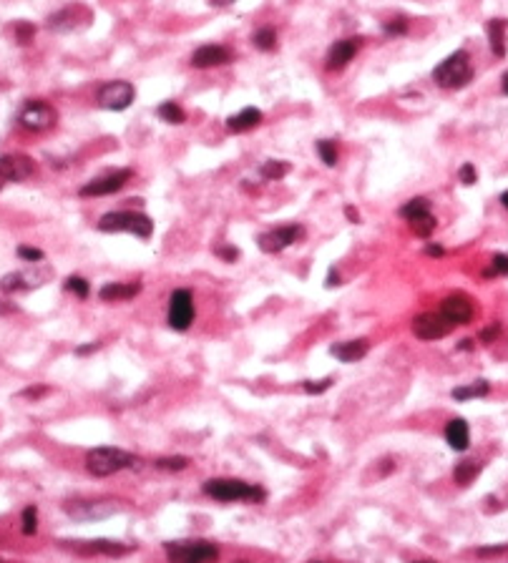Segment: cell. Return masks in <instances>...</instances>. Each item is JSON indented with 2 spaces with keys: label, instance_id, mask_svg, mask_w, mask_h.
I'll use <instances>...</instances> for the list:
<instances>
[{
  "label": "cell",
  "instance_id": "obj_1",
  "mask_svg": "<svg viewBox=\"0 0 508 563\" xmlns=\"http://www.w3.org/2000/svg\"><path fill=\"white\" fill-rule=\"evenodd\" d=\"M204 493L209 498L222 500V503H237V500H247V503H262L264 490L257 485L244 483V480L237 478H212L204 483Z\"/></svg>",
  "mask_w": 508,
  "mask_h": 563
},
{
  "label": "cell",
  "instance_id": "obj_2",
  "mask_svg": "<svg viewBox=\"0 0 508 563\" xmlns=\"http://www.w3.org/2000/svg\"><path fill=\"white\" fill-rule=\"evenodd\" d=\"M134 463L136 458L121 448H93L86 455V470L96 478H108L131 468Z\"/></svg>",
  "mask_w": 508,
  "mask_h": 563
},
{
  "label": "cell",
  "instance_id": "obj_3",
  "mask_svg": "<svg viewBox=\"0 0 508 563\" xmlns=\"http://www.w3.org/2000/svg\"><path fill=\"white\" fill-rule=\"evenodd\" d=\"M169 563H214L219 558V548L209 541H174L164 543Z\"/></svg>",
  "mask_w": 508,
  "mask_h": 563
},
{
  "label": "cell",
  "instance_id": "obj_4",
  "mask_svg": "<svg viewBox=\"0 0 508 563\" xmlns=\"http://www.w3.org/2000/svg\"><path fill=\"white\" fill-rule=\"evenodd\" d=\"M433 78L440 88H463V86H468V81L473 78V68H471V61H468V53H465V51H455L453 56H448V58L433 71Z\"/></svg>",
  "mask_w": 508,
  "mask_h": 563
},
{
  "label": "cell",
  "instance_id": "obj_5",
  "mask_svg": "<svg viewBox=\"0 0 508 563\" xmlns=\"http://www.w3.org/2000/svg\"><path fill=\"white\" fill-rule=\"evenodd\" d=\"M98 229L101 232H129L141 237V239H149L151 232H154V222L139 212H111L101 217Z\"/></svg>",
  "mask_w": 508,
  "mask_h": 563
},
{
  "label": "cell",
  "instance_id": "obj_6",
  "mask_svg": "<svg viewBox=\"0 0 508 563\" xmlns=\"http://www.w3.org/2000/svg\"><path fill=\"white\" fill-rule=\"evenodd\" d=\"M136 91L129 81H108L98 88V106L106 108V111H123V108H129L131 101H134Z\"/></svg>",
  "mask_w": 508,
  "mask_h": 563
},
{
  "label": "cell",
  "instance_id": "obj_7",
  "mask_svg": "<svg viewBox=\"0 0 508 563\" xmlns=\"http://www.w3.org/2000/svg\"><path fill=\"white\" fill-rule=\"evenodd\" d=\"M302 239H305V227L302 224H284V227H277L259 237V249L267 252V254H277V252L287 249V247L297 244Z\"/></svg>",
  "mask_w": 508,
  "mask_h": 563
},
{
  "label": "cell",
  "instance_id": "obj_8",
  "mask_svg": "<svg viewBox=\"0 0 508 563\" xmlns=\"http://www.w3.org/2000/svg\"><path fill=\"white\" fill-rule=\"evenodd\" d=\"M63 508L66 513L78 518V521H91V518H106L111 513H118L123 505L118 500L101 498V500H68Z\"/></svg>",
  "mask_w": 508,
  "mask_h": 563
},
{
  "label": "cell",
  "instance_id": "obj_9",
  "mask_svg": "<svg viewBox=\"0 0 508 563\" xmlns=\"http://www.w3.org/2000/svg\"><path fill=\"white\" fill-rule=\"evenodd\" d=\"M18 123H21L26 131H33V133L48 131L56 123V111H53V106H48V103H43V101H31L23 106L21 116H18Z\"/></svg>",
  "mask_w": 508,
  "mask_h": 563
},
{
  "label": "cell",
  "instance_id": "obj_10",
  "mask_svg": "<svg viewBox=\"0 0 508 563\" xmlns=\"http://www.w3.org/2000/svg\"><path fill=\"white\" fill-rule=\"evenodd\" d=\"M473 312H476V309H473V299L463 292L448 294V297L440 302V317H443L450 327H455V324H471Z\"/></svg>",
  "mask_w": 508,
  "mask_h": 563
},
{
  "label": "cell",
  "instance_id": "obj_11",
  "mask_svg": "<svg viewBox=\"0 0 508 563\" xmlns=\"http://www.w3.org/2000/svg\"><path fill=\"white\" fill-rule=\"evenodd\" d=\"M194 319V299L189 289H177L169 299V324L172 330H189V324Z\"/></svg>",
  "mask_w": 508,
  "mask_h": 563
},
{
  "label": "cell",
  "instance_id": "obj_12",
  "mask_svg": "<svg viewBox=\"0 0 508 563\" xmlns=\"http://www.w3.org/2000/svg\"><path fill=\"white\" fill-rule=\"evenodd\" d=\"M450 330H453V327L440 317V312L438 314L425 312V314H418V317L413 319V332H415V337H420V340H425V342L440 340V337H445Z\"/></svg>",
  "mask_w": 508,
  "mask_h": 563
},
{
  "label": "cell",
  "instance_id": "obj_13",
  "mask_svg": "<svg viewBox=\"0 0 508 563\" xmlns=\"http://www.w3.org/2000/svg\"><path fill=\"white\" fill-rule=\"evenodd\" d=\"M131 179V171L129 169H121V171H111V174L101 176V179H93L88 181L83 189H81V197H106V194L118 192L126 181Z\"/></svg>",
  "mask_w": 508,
  "mask_h": 563
},
{
  "label": "cell",
  "instance_id": "obj_14",
  "mask_svg": "<svg viewBox=\"0 0 508 563\" xmlns=\"http://www.w3.org/2000/svg\"><path fill=\"white\" fill-rule=\"evenodd\" d=\"M36 171V164H33L28 156H3L0 159V189L8 184V181H23Z\"/></svg>",
  "mask_w": 508,
  "mask_h": 563
},
{
  "label": "cell",
  "instance_id": "obj_15",
  "mask_svg": "<svg viewBox=\"0 0 508 563\" xmlns=\"http://www.w3.org/2000/svg\"><path fill=\"white\" fill-rule=\"evenodd\" d=\"M363 46V38H345V41H337L330 51H327V71H340L355 58V53Z\"/></svg>",
  "mask_w": 508,
  "mask_h": 563
},
{
  "label": "cell",
  "instance_id": "obj_16",
  "mask_svg": "<svg viewBox=\"0 0 508 563\" xmlns=\"http://www.w3.org/2000/svg\"><path fill=\"white\" fill-rule=\"evenodd\" d=\"M229 61H232L229 48H224V46H214V43L202 46V48H197L192 56L194 68H217V66H227Z\"/></svg>",
  "mask_w": 508,
  "mask_h": 563
},
{
  "label": "cell",
  "instance_id": "obj_17",
  "mask_svg": "<svg viewBox=\"0 0 508 563\" xmlns=\"http://www.w3.org/2000/svg\"><path fill=\"white\" fill-rule=\"evenodd\" d=\"M71 548L76 553H86V556H96V553H101V556H123V553L131 551V546H123L118 541H103V538H98V541H73Z\"/></svg>",
  "mask_w": 508,
  "mask_h": 563
},
{
  "label": "cell",
  "instance_id": "obj_18",
  "mask_svg": "<svg viewBox=\"0 0 508 563\" xmlns=\"http://www.w3.org/2000/svg\"><path fill=\"white\" fill-rule=\"evenodd\" d=\"M445 440H448V445L453 448V450L463 453L468 450V445H471V430H468V425H465V420L460 418H453L445 425Z\"/></svg>",
  "mask_w": 508,
  "mask_h": 563
},
{
  "label": "cell",
  "instance_id": "obj_19",
  "mask_svg": "<svg viewBox=\"0 0 508 563\" xmlns=\"http://www.w3.org/2000/svg\"><path fill=\"white\" fill-rule=\"evenodd\" d=\"M370 345L368 340H350V342H340V345H332L330 352L337 357L340 362H358L368 355Z\"/></svg>",
  "mask_w": 508,
  "mask_h": 563
},
{
  "label": "cell",
  "instance_id": "obj_20",
  "mask_svg": "<svg viewBox=\"0 0 508 563\" xmlns=\"http://www.w3.org/2000/svg\"><path fill=\"white\" fill-rule=\"evenodd\" d=\"M141 292V284H123V282H111V284H103L98 297L103 302H126V299L136 297Z\"/></svg>",
  "mask_w": 508,
  "mask_h": 563
},
{
  "label": "cell",
  "instance_id": "obj_21",
  "mask_svg": "<svg viewBox=\"0 0 508 563\" xmlns=\"http://www.w3.org/2000/svg\"><path fill=\"white\" fill-rule=\"evenodd\" d=\"M259 121H262V111H259V108H244V111H239L237 116L227 118V128H229L232 133H244V131H249V128L259 126Z\"/></svg>",
  "mask_w": 508,
  "mask_h": 563
},
{
  "label": "cell",
  "instance_id": "obj_22",
  "mask_svg": "<svg viewBox=\"0 0 508 563\" xmlns=\"http://www.w3.org/2000/svg\"><path fill=\"white\" fill-rule=\"evenodd\" d=\"M506 28H508V21H503V18H496V21L488 23V41H491V51L498 58L506 56V38H503Z\"/></svg>",
  "mask_w": 508,
  "mask_h": 563
},
{
  "label": "cell",
  "instance_id": "obj_23",
  "mask_svg": "<svg viewBox=\"0 0 508 563\" xmlns=\"http://www.w3.org/2000/svg\"><path fill=\"white\" fill-rule=\"evenodd\" d=\"M408 224H410V229L415 232V237H423V239H428L430 234L435 232V217L428 212H420V214H413L410 219H408Z\"/></svg>",
  "mask_w": 508,
  "mask_h": 563
},
{
  "label": "cell",
  "instance_id": "obj_24",
  "mask_svg": "<svg viewBox=\"0 0 508 563\" xmlns=\"http://www.w3.org/2000/svg\"><path fill=\"white\" fill-rule=\"evenodd\" d=\"M488 393H491V385H488L486 380H478V383H473V385L455 388L450 395H453V400H471V398H486Z\"/></svg>",
  "mask_w": 508,
  "mask_h": 563
},
{
  "label": "cell",
  "instance_id": "obj_25",
  "mask_svg": "<svg viewBox=\"0 0 508 563\" xmlns=\"http://www.w3.org/2000/svg\"><path fill=\"white\" fill-rule=\"evenodd\" d=\"M478 473H481V463L478 460H460L453 470V478H455V483L468 485Z\"/></svg>",
  "mask_w": 508,
  "mask_h": 563
},
{
  "label": "cell",
  "instance_id": "obj_26",
  "mask_svg": "<svg viewBox=\"0 0 508 563\" xmlns=\"http://www.w3.org/2000/svg\"><path fill=\"white\" fill-rule=\"evenodd\" d=\"M159 116H161V121H166V123H184V121H187V113H184L182 106H179V103H174V101L161 103Z\"/></svg>",
  "mask_w": 508,
  "mask_h": 563
},
{
  "label": "cell",
  "instance_id": "obj_27",
  "mask_svg": "<svg viewBox=\"0 0 508 563\" xmlns=\"http://www.w3.org/2000/svg\"><path fill=\"white\" fill-rule=\"evenodd\" d=\"M262 179L267 181H279L282 176L289 174V164H284V161H264L262 164Z\"/></svg>",
  "mask_w": 508,
  "mask_h": 563
},
{
  "label": "cell",
  "instance_id": "obj_28",
  "mask_svg": "<svg viewBox=\"0 0 508 563\" xmlns=\"http://www.w3.org/2000/svg\"><path fill=\"white\" fill-rule=\"evenodd\" d=\"M254 46H257L259 51H274V46H277V33H274L272 28H259V31L254 33Z\"/></svg>",
  "mask_w": 508,
  "mask_h": 563
},
{
  "label": "cell",
  "instance_id": "obj_29",
  "mask_svg": "<svg viewBox=\"0 0 508 563\" xmlns=\"http://www.w3.org/2000/svg\"><path fill=\"white\" fill-rule=\"evenodd\" d=\"M428 209H430V202H428V199L418 197V199H410V202H408V204H403V209H400V217L410 219L413 214L428 212Z\"/></svg>",
  "mask_w": 508,
  "mask_h": 563
},
{
  "label": "cell",
  "instance_id": "obj_30",
  "mask_svg": "<svg viewBox=\"0 0 508 563\" xmlns=\"http://www.w3.org/2000/svg\"><path fill=\"white\" fill-rule=\"evenodd\" d=\"M36 531H38V508L36 505H28V508L23 510V533H26V536H33Z\"/></svg>",
  "mask_w": 508,
  "mask_h": 563
},
{
  "label": "cell",
  "instance_id": "obj_31",
  "mask_svg": "<svg viewBox=\"0 0 508 563\" xmlns=\"http://www.w3.org/2000/svg\"><path fill=\"white\" fill-rule=\"evenodd\" d=\"M66 289H71L73 294H78L81 299H86L88 292H91V287H88V282L83 279V277H68V279H66Z\"/></svg>",
  "mask_w": 508,
  "mask_h": 563
},
{
  "label": "cell",
  "instance_id": "obj_32",
  "mask_svg": "<svg viewBox=\"0 0 508 563\" xmlns=\"http://www.w3.org/2000/svg\"><path fill=\"white\" fill-rule=\"evenodd\" d=\"M187 465H189V458H184V455L159 458V460H156V468H161V470H184Z\"/></svg>",
  "mask_w": 508,
  "mask_h": 563
},
{
  "label": "cell",
  "instance_id": "obj_33",
  "mask_svg": "<svg viewBox=\"0 0 508 563\" xmlns=\"http://www.w3.org/2000/svg\"><path fill=\"white\" fill-rule=\"evenodd\" d=\"M317 151H320V156H322V161H325L327 166H335L337 164V149H335V144L332 141H317Z\"/></svg>",
  "mask_w": 508,
  "mask_h": 563
},
{
  "label": "cell",
  "instance_id": "obj_34",
  "mask_svg": "<svg viewBox=\"0 0 508 563\" xmlns=\"http://www.w3.org/2000/svg\"><path fill=\"white\" fill-rule=\"evenodd\" d=\"M33 36H36V28H33L31 23H26V21L16 23V38H18V43H21V46L31 43V41H33Z\"/></svg>",
  "mask_w": 508,
  "mask_h": 563
},
{
  "label": "cell",
  "instance_id": "obj_35",
  "mask_svg": "<svg viewBox=\"0 0 508 563\" xmlns=\"http://www.w3.org/2000/svg\"><path fill=\"white\" fill-rule=\"evenodd\" d=\"M458 179L463 181L465 186L476 184V179H478V171H476V166H473V164H463V166H460V171H458Z\"/></svg>",
  "mask_w": 508,
  "mask_h": 563
},
{
  "label": "cell",
  "instance_id": "obj_36",
  "mask_svg": "<svg viewBox=\"0 0 508 563\" xmlns=\"http://www.w3.org/2000/svg\"><path fill=\"white\" fill-rule=\"evenodd\" d=\"M332 388V378H325V380H307L305 383V390L307 393H312V395H320V393H325V390H330Z\"/></svg>",
  "mask_w": 508,
  "mask_h": 563
},
{
  "label": "cell",
  "instance_id": "obj_37",
  "mask_svg": "<svg viewBox=\"0 0 508 563\" xmlns=\"http://www.w3.org/2000/svg\"><path fill=\"white\" fill-rule=\"evenodd\" d=\"M18 254H21V259H26V262H41V259H43V252L33 249V247H21V249H18Z\"/></svg>",
  "mask_w": 508,
  "mask_h": 563
},
{
  "label": "cell",
  "instance_id": "obj_38",
  "mask_svg": "<svg viewBox=\"0 0 508 563\" xmlns=\"http://www.w3.org/2000/svg\"><path fill=\"white\" fill-rule=\"evenodd\" d=\"M385 33H388V36H403V33H408V23L405 21H393V23H388Z\"/></svg>",
  "mask_w": 508,
  "mask_h": 563
},
{
  "label": "cell",
  "instance_id": "obj_39",
  "mask_svg": "<svg viewBox=\"0 0 508 563\" xmlns=\"http://www.w3.org/2000/svg\"><path fill=\"white\" fill-rule=\"evenodd\" d=\"M493 269H496L498 274H508V254L493 257Z\"/></svg>",
  "mask_w": 508,
  "mask_h": 563
},
{
  "label": "cell",
  "instance_id": "obj_40",
  "mask_svg": "<svg viewBox=\"0 0 508 563\" xmlns=\"http://www.w3.org/2000/svg\"><path fill=\"white\" fill-rule=\"evenodd\" d=\"M217 254H219L222 259H227V262L239 259V252H237L234 247H219V249H217Z\"/></svg>",
  "mask_w": 508,
  "mask_h": 563
},
{
  "label": "cell",
  "instance_id": "obj_41",
  "mask_svg": "<svg viewBox=\"0 0 508 563\" xmlns=\"http://www.w3.org/2000/svg\"><path fill=\"white\" fill-rule=\"evenodd\" d=\"M48 393V388H28V390H23V398H33V400H38L41 395H46Z\"/></svg>",
  "mask_w": 508,
  "mask_h": 563
},
{
  "label": "cell",
  "instance_id": "obj_42",
  "mask_svg": "<svg viewBox=\"0 0 508 563\" xmlns=\"http://www.w3.org/2000/svg\"><path fill=\"white\" fill-rule=\"evenodd\" d=\"M498 332H501V327H498V324H493V327H488V330H483V335H481V340L483 342H491L493 337L498 335Z\"/></svg>",
  "mask_w": 508,
  "mask_h": 563
},
{
  "label": "cell",
  "instance_id": "obj_43",
  "mask_svg": "<svg viewBox=\"0 0 508 563\" xmlns=\"http://www.w3.org/2000/svg\"><path fill=\"white\" fill-rule=\"evenodd\" d=\"M335 284H340V277H337V272L330 269V277H327V287H335Z\"/></svg>",
  "mask_w": 508,
  "mask_h": 563
},
{
  "label": "cell",
  "instance_id": "obj_44",
  "mask_svg": "<svg viewBox=\"0 0 508 563\" xmlns=\"http://www.w3.org/2000/svg\"><path fill=\"white\" fill-rule=\"evenodd\" d=\"M345 217H348V219H350V222H358V219H360V214H358V212H355V209H353V207H348V209H345Z\"/></svg>",
  "mask_w": 508,
  "mask_h": 563
},
{
  "label": "cell",
  "instance_id": "obj_45",
  "mask_svg": "<svg viewBox=\"0 0 508 563\" xmlns=\"http://www.w3.org/2000/svg\"><path fill=\"white\" fill-rule=\"evenodd\" d=\"M425 252H428L430 257H443V247H433V244H430Z\"/></svg>",
  "mask_w": 508,
  "mask_h": 563
},
{
  "label": "cell",
  "instance_id": "obj_46",
  "mask_svg": "<svg viewBox=\"0 0 508 563\" xmlns=\"http://www.w3.org/2000/svg\"><path fill=\"white\" fill-rule=\"evenodd\" d=\"M506 548H508V546H496V548H481V551H478V553H503V551H506Z\"/></svg>",
  "mask_w": 508,
  "mask_h": 563
},
{
  "label": "cell",
  "instance_id": "obj_47",
  "mask_svg": "<svg viewBox=\"0 0 508 563\" xmlns=\"http://www.w3.org/2000/svg\"><path fill=\"white\" fill-rule=\"evenodd\" d=\"M93 350H96V345H81L76 352H78V355H86V352H93Z\"/></svg>",
  "mask_w": 508,
  "mask_h": 563
},
{
  "label": "cell",
  "instance_id": "obj_48",
  "mask_svg": "<svg viewBox=\"0 0 508 563\" xmlns=\"http://www.w3.org/2000/svg\"><path fill=\"white\" fill-rule=\"evenodd\" d=\"M209 3H212V6H219L222 8V6H229L232 0H209Z\"/></svg>",
  "mask_w": 508,
  "mask_h": 563
},
{
  "label": "cell",
  "instance_id": "obj_49",
  "mask_svg": "<svg viewBox=\"0 0 508 563\" xmlns=\"http://www.w3.org/2000/svg\"><path fill=\"white\" fill-rule=\"evenodd\" d=\"M501 204L508 209V192H503V194H501Z\"/></svg>",
  "mask_w": 508,
  "mask_h": 563
},
{
  "label": "cell",
  "instance_id": "obj_50",
  "mask_svg": "<svg viewBox=\"0 0 508 563\" xmlns=\"http://www.w3.org/2000/svg\"><path fill=\"white\" fill-rule=\"evenodd\" d=\"M503 93H506V96H508V73L503 76Z\"/></svg>",
  "mask_w": 508,
  "mask_h": 563
},
{
  "label": "cell",
  "instance_id": "obj_51",
  "mask_svg": "<svg viewBox=\"0 0 508 563\" xmlns=\"http://www.w3.org/2000/svg\"><path fill=\"white\" fill-rule=\"evenodd\" d=\"M413 563H435V561H413Z\"/></svg>",
  "mask_w": 508,
  "mask_h": 563
},
{
  "label": "cell",
  "instance_id": "obj_52",
  "mask_svg": "<svg viewBox=\"0 0 508 563\" xmlns=\"http://www.w3.org/2000/svg\"><path fill=\"white\" fill-rule=\"evenodd\" d=\"M237 563H247V561H237Z\"/></svg>",
  "mask_w": 508,
  "mask_h": 563
},
{
  "label": "cell",
  "instance_id": "obj_53",
  "mask_svg": "<svg viewBox=\"0 0 508 563\" xmlns=\"http://www.w3.org/2000/svg\"><path fill=\"white\" fill-rule=\"evenodd\" d=\"M0 563H3V561H0Z\"/></svg>",
  "mask_w": 508,
  "mask_h": 563
}]
</instances>
